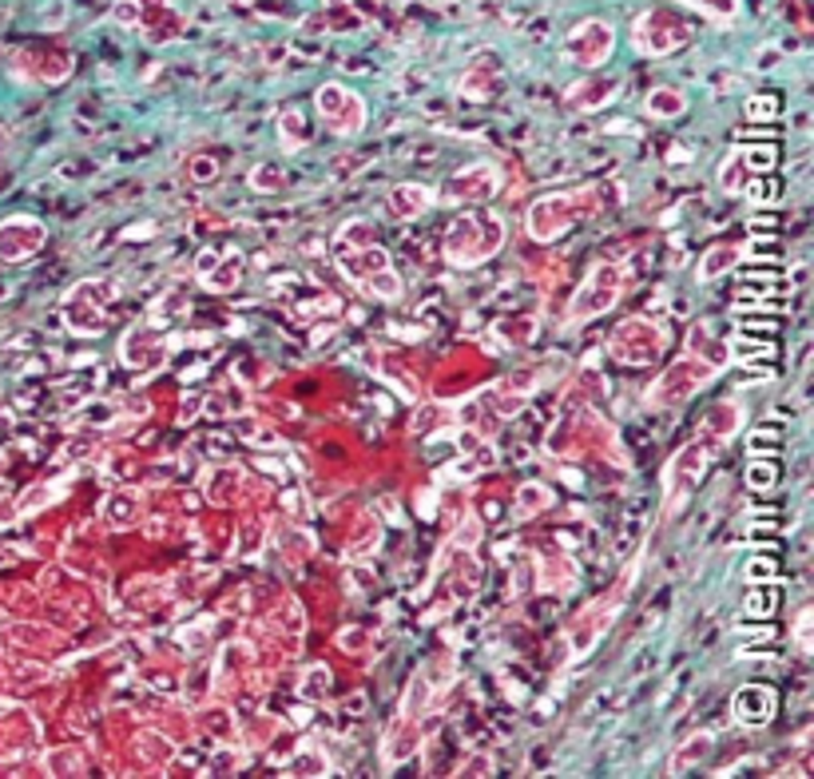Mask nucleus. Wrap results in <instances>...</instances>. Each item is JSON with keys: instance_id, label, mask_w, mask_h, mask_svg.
Returning <instances> with one entry per match:
<instances>
[{"instance_id": "nucleus-13", "label": "nucleus", "mask_w": 814, "mask_h": 779, "mask_svg": "<svg viewBox=\"0 0 814 779\" xmlns=\"http://www.w3.org/2000/svg\"><path fill=\"white\" fill-rule=\"evenodd\" d=\"M48 243V227L32 215H12V219L0 223V259L4 263H21V259H32Z\"/></svg>"}, {"instance_id": "nucleus-9", "label": "nucleus", "mask_w": 814, "mask_h": 779, "mask_svg": "<svg viewBox=\"0 0 814 779\" xmlns=\"http://www.w3.org/2000/svg\"><path fill=\"white\" fill-rule=\"evenodd\" d=\"M111 298H115V286L103 283V279H84V283H76L60 303V314H64V323H68V330L80 334V338H100V334L108 330Z\"/></svg>"}, {"instance_id": "nucleus-11", "label": "nucleus", "mask_w": 814, "mask_h": 779, "mask_svg": "<svg viewBox=\"0 0 814 779\" xmlns=\"http://www.w3.org/2000/svg\"><path fill=\"white\" fill-rule=\"evenodd\" d=\"M616 28L604 16H584L560 36V56L584 72H600L616 52Z\"/></svg>"}, {"instance_id": "nucleus-19", "label": "nucleus", "mask_w": 814, "mask_h": 779, "mask_svg": "<svg viewBox=\"0 0 814 779\" xmlns=\"http://www.w3.org/2000/svg\"><path fill=\"white\" fill-rule=\"evenodd\" d=\"M274 135H278L282 155H298L306 143H310V123H306V111L302 108H282L278 120H274Z\"/></svg>"}, {"instance_id": "nucleus-16", "label": "nucleus", "mask_w": 814, "mask_h": 779, "mask_svg": "<svg viewBox=\"0 0 814 779\" xmlns=\"http://www.w3.org/2000/svg\"><path fill=\"white\" fill-rule=\"evenodd\" d=\"M620 88H623L620 76H604V68H600V72H588V76L568 84V88H564V103L572 111H600L616 100Z\"/></svg>"}, {"instance_id": "nucleus-22", "label": "nucleus", "mask_w": 814, "mask_h": 779, "mask_svg": "<svg viewBox=\"0 0 814 779\" xmlns=\"http://www.w3.org/2000/svg\"><path fill=\"white\" fill-rule=\"evenodd\" d=\"M711 751H715V732H691V739H687L684 748H675L667 771H672V775H684V771L695 768V763H707Z\"/></svg>"}, {"instance_id": "nucleus-3", "label": "nucleus", "mask_w": 814, "mask_h": 779, "mask_svg": "<svg viewBox=\"0 0 814 779\" xmlns=\"http://www.w3.org/2000/svg\"><path fill=\"white\" fill-rule=\"evenodd\" d=\"M504 239H509V227H504V219L497 211H489V207H465L445 227L441 254H445V263L469 271V267L489 263L504 247Z\"/></svg>"}, {"instance_id": "nucleus-10", "label": "nucleus", "mask_w": 814, "mask_h": 779, "mask_svg": "<svg viewBox=\"0 0 814 779\" xmlns=\"http://www.w3.org/2000/svg\"><path fill=\"white\" fill-rule=\"evenodd\" d=\"M497 191H501V167L493 159H473L445 175L433 203H441V207H485Z\"/></svg>"}, {"instance_id": "nucleus-30", "label": "nucleus", "mask_w": 814, "mask_h": 779, "mask_svg": "<svg viewBox=\"0 0 814 779\" xmlns=\"http://www.w3.org/2000/svg\"><path fill=\"white\" fill-rule=\"evenodd\" d=\"M743 111H747V120H779V116H783V103H779V96L763 91V96H751Z\"/></svg>"}, {"instance_id": "nucleus-32", "label": "nucleus", "mask_w": 814, "mask_h": 779, "mask_svg": "<svg viewBox=\"0 0 814 779\" xmlns=\"http://www.w3.org/2000/svg\"><path fill=\"white\" fill-rule=\"evenodd\" d=\"M135 501H140L135 493L111 497V501H108V521H111V525H131V521H135V509H131Z\"/></svg>"}, {"instance_id": "nucleus-1", "label": "nucleus", "mask_w": 814, "mask_h": 779, "mask_svg": "<svg viewBox=\"0 0 814 779\" xmlns=\"http://www.w3.org/2000/svg\"><path fill=\"white\" fill-rule=\"evenodd\" d=\"M334 263H338V271H342L358 291L370 294V298L393 303V298H402V291H405L390 251H385L382 243H373V223H366V219L342 223V231L334 239Z\"/></svg>"}, {"instance_id": "nucleus-6", "label": "nucleus", "mask_w": 814, "mask_h": 779, "mask_svg": "<svg viewBox=\"0 0 814 779\" xmlns=\"http://www.w3.org/2000/svg\"><path fill=\"white\" fill-rule=\"evenodd\" d=\"M111 21L140 32L143 40L155 44V48L183 40V32H187V16L175 9L171 0H115Z\"/></svg>"}, {"instance_id": "nucleus-14", "label": "nucleus", "mask_w": 814, "mask_h": 779, "mask_svg": "<svg viewBox=\"0 0 814 779\" xmlns=\"http://www.w3.org/2000/svg\"><path fill=\"white\" fill-rule=\"evenodd\" d=\"M120 358L123 366H131V370H155V366H163V358H167V342H163V334L155 323H135L123 330V342H120Z\"/></svg>"}, {"instance_id": "nucleus-26", "label": "nucleus", "mask_w": 814, "mask_h": 779, "mask_svg": "<svg viewBox=\"0 0 814 779\" xmlns=\"http://www.w3.org/2000/svg\"><path fill=\"white\" fill-rule=\"evenodd\" d=\"M247 183H251V191L278 195V191H286V172H282V167H274V159H262V163H254V167H251Z\"/></svg>"}, {"instance_id": "nucleus-23", "label": "nucleus", "mask_w": 814, "mask_h": 779, "mask_svg": "<svg viewBox=\"0 0 814 779\" xmlns=\"http://www.w3.org/2000/svg\"><path fill=\"white\" fill-rule=\"evenodd\" d=\"M739 247H731V243H719V247H707L703 254H699V271H695V279L699 283H715L719 274H731L735 267H739Z\"/></svg>"}, {"instance_id": "nucleus-25", "label": "nucleus", "mask_w": 814, "mask_h": 779, "mask_svg": "<svg viewBox=\"0 0 814 779\" xmlns=\"http://www.w3.org/2000/svg\"><path fill=\"white\" fill-rule=\"evenodd\" d=\"M643 111L648 116H655V120H679L687 111V96L679 88H652L648 91V100H643Z\"/></svg>"}, {"instance_id": "nucleus-35", "label": "nucleus", "mask_w": 814, "mask_h": 779, "mask_svg": "<svg viewBox=\"0 0 814 779\" xmlns=\"http://www.w3.org/2000/svg\"><path fill=\"white\" fill-rule=\"evenodd\" d=\"M771 573H774V561H771V556L747 561V577H751V581H763V577H771Z\"/></svg>"}, {"instance_id": "nucleus-24", "label": "nucleus", "mask_w": 814, "mask_h": 779, "mask_svg": "<svg viewBox=\"0 0 814 779\" xmlns=\"http://www.w3.org/2000/svg\"><path fill=\"white\" fill-rule=\"evenodd\" d=\"M751 179H754V172H751V163L743 159L739 147H735V152L719 163V172H715V187H719L723 195H743Z\"/></svg>"}, {"instance_id": "nucleus-29", "label": "nucleus", "mask_w": 814, "mask_h": 779, "mask_svg": "<svg viewBox=\"0 0 814 779\" xmlns=\"http://www.w3.org/2000/svg\"><path fill=\"white\" fill-rule=\"evenodd\" d=\"M727 354L751 366L754 358H774V342H751V338H731V342H727Z\"/></svg>"}, {"instance_id": "nucleus-5", "label": "nucleus", "mask_w": 814, "mask_h": 779, "mask_svg": "<svg viewBox=\"0 0 814 779\" xmlns=\"http://www.w3.org/2000/svg\"><path fill=\"white\" fill-rule=\"evenodd\" d=\"M695 36L687 12L672 9V4H652L632 16V28H628V44H632L635 56L643 60H664V56H675L679 48H687Z\"/></svg>"}, {"instance_id": "nucleus-18", "label": "nucleus", "mask_w": 814, "mask_h": 779, "mask_svg": "<svg viewBox=\"0 0 814 779\" xmlns=\"http://www.w3.org/2000/svg\"><path fill=\"white\" fill-rule=\"evenodd\" d=\"M504 76H501V60H493V56H477L473 64H465L461 80H457V91H461L465 100L473 103H485L493 100L497 91H501Z\"/></svg>"}, {"instance_id": "nucleus-33", "label": "nucleus", "mask_w": 814, "mask_h": 779, "mask_svg": "<svg viewBox=\"0 0 814 779\" xmlns=\"http://www.w3.org/2000/svg\"><path fill=\"white\" fill-rule=\"evenodd\" d=\"M743 159L751 163V172H771L774 159H779V147L774 143H759V147H739Z\"/></svg>"}, {"instance_id": "nucleus-27", "label": "nucleus", "mask_w": 814, "mask_h": 779, "mask_svg": "<svg viewBox=\"0 0 814 779\" xmlns=\"http://www.w3.org/2000/svg\"><path fill=\"white\" fill-rule=\"evenodd\" d=\"M548 505H553V489L541 486V481H524V486L516 489V513L521 517H536Z\"/></svg>"}, {"instance_id": "nucleus-28", "label": "nucleus", "mask_w": 814, "mask_h": 779, "mask_svg": "<svg viewBox=\"0 0 814 779\" xmlns=\"http://www.w3.org/2000/svg\"><path fill=\"white\" fill-rule=\"evenodd\" d=\"M675 4H684V9H695L699 16H707V21H739V12H743V0H675Z\"/></svg>"}, {"instance_id": "nucleus-12", "label": "nucleus", "mask_w": 814, "mask_h": 779, "mask_svg": "<svg viewBox=\"0 0 814 779\" xmlns=\"http://www.w3.org/2000/svg\"><path fill=\"white\" fill-rule=\"evenodd\" d=\"M608 350H612V358L623 366H652V362H660L667 350V330H664V323H655V318H623L612 330Z\"/></svg>"}, {"instance_id": "nucleus-8", "label": "nucleus", "mask_w": 814, "mask_h": 779, "mask_svg": "<svg viewBox=\"0 0 814 779\" xmlns=\"http://www.w3.org/2000/svg\"><path fill=\"white\" fill-rule=\"evenodd\" d=\"M623 294V267L612 263V259H600L592 263V271L584 274V283L576 286L572 303H568V326H580L588 318H600L608 314Z\"/></svg>"}, {"instance_id": "nucleus-4", "label": "nucleus", "mask_w": 814, "mask_h": 779, "mask_svg": "<svg viewBox=\"0 0 814 779\" xmlns=\"http://www.w3.org/2000/svg\"><path fill=\"white\" fill-rule=\"evenodd\" d=\"M600 187H568V191H544L524 211V231L533 243H556L568 235L584 215L600 211Z\"/></svg>"}, {"instance_id": "nucleus-17", "label": "nucleus", "mask_w": 814, "mask_h": 779, "mask_svg": "<svg viewBox=\"0 0 814 779\" xmlns=\"http://www.w3.org/2000/svg\"><path fill=\"white\" fill-rule=\"evenodd\" d=\"M774 708H779V700H774V688H767V684H743L731 700V716L743 728H767Z\"/></svg>"}, {"instance_id": "nucleus-34", "label": "nucleus", "mask_w": 814, "mask_h": 779, "mask_svg": "<svg viewBox=\"0 0 814 779\" xmlns=\"http://www.w3.org/2000/svg\"><path fill=\"white\" fill-rule=\"evenodd\" d=\"M774 600H779V588H767V593H747V612H754V617H771V608H774Z\"/></svg>"}, {"instance_id": "nucleus-7", "label": "nucleus", "mask_w": 814, "mask_h": 779, "mask_svg": "<svg viewBox=\"0 0 814 779\" xmlns=\"http://www.w3.org/2000/svg\"><path fill=\"white\" fill-rule=\"evenodd\" d=\"M314 111H318V120L326 123V132L338 135V140L362 135L366 123H370V103H366V96L342 80L318 84V91H314Z\"/></svg>"}, {"instance_id": "nucleus-20", "label": "nucleus", "mask_w": 814, "mask_h": 779, "mask_svg": "<svg viewBox=\"0 0 814 779\" xmlns=\"http://www.w3.org/2000/svg\"><path fill=\"white\" fill-rule=\"evenodd\" d=\"M536 382L528 378V382H521V378H509L504 386H497V390H485V402H493V414L497 417H516L521 414V405L533 398Z\"/></svg>"}, {"instance_id": "nucleus-36", "label": "nucleus", "mask_w": 814, "mask_h": 779, "mask_svg": "<svg viewBox=\"0 0 814 779\" xmlns=\"http://www.w3.org/2000/svg\"><path fill=\"white\" fill-rule=\"evenodd\" d=\"M358 637H362V632H358V628H350V632H346V640H342V648L358 652V648H362V640H358Z\"/></svg>"}, {"instance_id": "nucleus-31", "label": "nucleus", "mask_w": 814, "mask_h": 779, "mask_svg": "<svg viewBox=\"0 0 814 779\" xmlns=\"http://www.w3.org/2000/svg\"><path fill=\"white\" fill-rule=\"evenodd\" d=\"M774 477H779V466H774V461H759V457H754L751 466H747V486L759 489V493L774 489Z\"/></svg>"}, {"instance_id": "nucleus-21", "label": "nucleus", "mask_w": 814, "mask_h": 779, "mask_svg": "<svg viewBox=\"0 0 814 779\" xmlns=\"http://www.w3.org/2000/svg\"><path fill=\"white\" fill-rule=\"evenodd\" d=\"M429 207H433V191L422 187V183H397L390 191V211L397 219H422Z\"/></svg>"}, {"instance_id": "nucleus-2", "label": "nucleus", "mask_w": 814, "mask_h": 779, "mask_svg": "<svg viewBox=\"0 0 814 779\" xmlns=\"http://www.w3.org/2000/svg\"><path fill=\"white\" fill-rule=\"evenodd\" d=\"M707 334H711V326L695 323L691 334H687V354L675 358L664 374L655 378V386L648 390V402H652L655 410H679V405L691 402V398L731 362L727 342H707Z\"/></svg>"}, {"instance_id": "nucleus-15", "label": "nucleus", "mask_w": 814, "mask_h": 779, "mask_svg": "<svg viewBox=\"0 0 814 779\" xmlns=\"http://www.w3.org/2000/svg\"><path fill=\"white\" fill-rule=\"evenodd\" d=\"M242 271H247V263H242L239 251H203L199 263H195V279H199L203 291H211V294L234 291L242 283Z\"/></svg>"}]
</instances>
